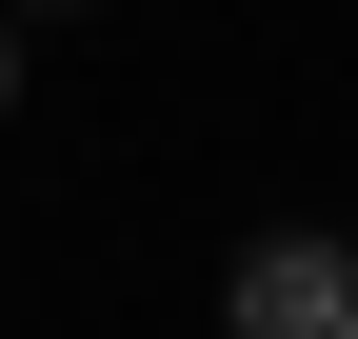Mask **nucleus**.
Returning a JSON list of instances; mask_svg holds the SVG:
<instances>
[{"label":"nucleus","mask_w":358,"mask_h":339,"mask_svg":"<svg viewBox=\"0 0 358 339\" xmlns=\"http://www.w3.org/2000/svg\"><path fill=\"white\" fill-rule=\"evenodd\" d=\"M219 319L239 339H358V240H239Z\"/></svg>","instance_id":"obj_1"},{"label":"nucleus","mask_w":358,"mask_h":339,"mask_svg":"<svg viewBox=\"0 0 358 339\" xmlns=\"http://www.w3.org/2000/svg\"><path fill=\"white\" fill-rule=\"evenodd\" d=\"M0 100H20V0H0Z\"/></svg>","instance_id":"obj_2"}]
</instances>
